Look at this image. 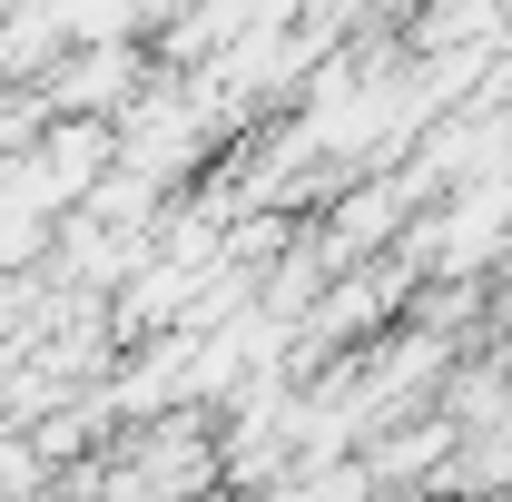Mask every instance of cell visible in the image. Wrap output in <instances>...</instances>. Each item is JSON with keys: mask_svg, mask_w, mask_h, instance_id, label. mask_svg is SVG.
I'll return each mask as SVG.
<instances>
[{"mask_svg": "<svg viewBox=\"0 0 512 502\" xmlns=\"http://www.w3.org/2000/svg\"><path fill=\"white\" fill-rule=\"evenodd\" d=\"M69 109H89V99H128V50H89V60H69Z\"/></svg>", "mask_w": 512, "mask_h": 502, "instance_id": "1", "label": "cell"}]
</instances>
